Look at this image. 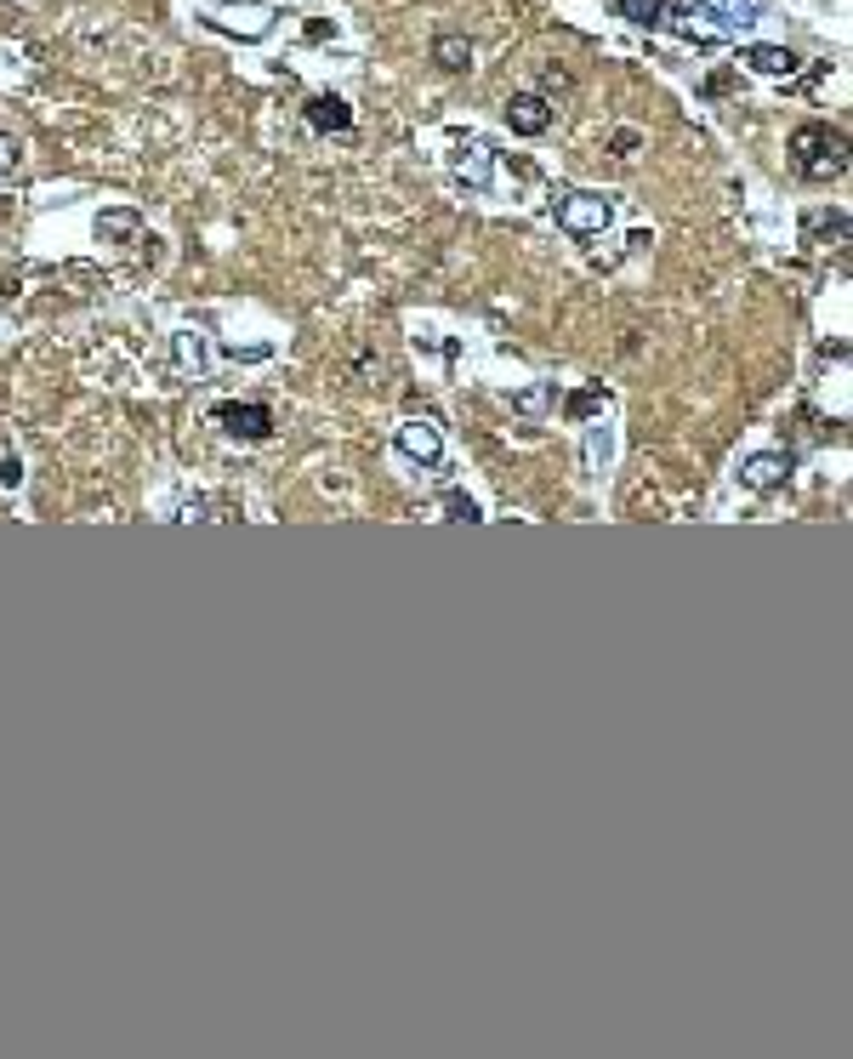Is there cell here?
<instances>
[{"label": "cell", "instance_id": "1", "mask_svg": "<svg viewBox=\"0 0 853 1059\" xmlns=\"http://www.w3.org/2000/svg\"><path fill=\"white\" fill-rule=\"evenodd\" d=\"M785 155L809 182H831V177L847 171V137L836 126H825V120H802L791 131V142H785Z\"/></svg>", "mask_w": 853, "mask_h": 1059}, {"label": "cell", "instance_id": "2", "mask_svg": "<svg viewBox=\"0 0 853 1059\" xmlns=\"http://www.w3.org/2000/svg\"><path fill=\"white\" fill-rule=\"evenodd\" d=\"M615 222V200L609 195H592V188H575V195L558 200V228L575 234V239H592Z\"/></svg>", "mask_w": 853, "mask_h": 1059}, {"label": "cell", "instance_id": "3", "mask_svg": "<svg viewBox=\"0 0 853 1059\" xmlns=\"http://www.w3.org/2000/svg\"><path fill=\"white\" fill-rule=\"evenodd\" d=\"M393 439H398V451H405L410 462H421V467H438V462H444V433H438V422H427V416H405Z\"/></svg>", "mask_w": 853, "mask_h": 1059}, {"label": "cell", "instance_id": "4", "mask_svg": "<svg viewBox=\"0 0 853 1059\" xmlns=\"http://www.w3.org/2000/svg\"><path fill=\"white\" fill-rule=\"evenodd\" d=\"M791 473H796V456H785V451H757V456L740 462V485L757 491V496H768V491L785 485Z\"/></svg>", "mask_w": 853, "mask_h": 1059}, {"label": "cell", "instance_id": "5", "mask_svg": "<svg viewBox=\"0 0 853 1059\" xmlns=\"http://www.w3.org/2000/svg\"><path fill=\"white\" fill-rule=\"evenodd\" d=\"M217 416V427L222 433H234V439H268V433H274V410L268 405H239V399H228V405H217L211 410Z\"/></svg>", "mask_w": 853, "mask_h": 1059}, {"label": "cell", "instance_id": "6", "mask_svg": "<svg viewBox=\"0 0 853 1059\" xmlns=\"http://www.w3.org/2000/svg\"><path fill=\"white\" fill-rule=\"evenodd\" d=\"M507 126L518 137H540L552 131V103H546V91H513L507 98Z\"/></svg>", "mask_w": 853, "mask_h": 1059}, {"label": "cell", "instance_id": "7", "mask_svg": "<svg viewBox=\"0 0 853 1059\" xmlns=\"http://www.w3.org/2000/svg\"><path fill=\"white\" fill-rule=\"evenodd\" d=\"M211 23H217V29H234V34H245V40H262V34L274 29V12H268V7H217Z\"/></svg>", "mask_w": 853, "mask_h": 1059}, {"label": "cell", "instance_id": "8", "mask_svg": "<svg viewBox=\"0 0 853 1059\" xmlns=\"http://www.w3.org/2000/svg\"><path fill=\"white\" fill-rule=\"evenodd\" d=\"M745 63L757 75H768V80H791L802 69V58L791 52V46H745Z\"/></svg>", "mask_w": 853, "mask_h": 1059}, {"label": "cell", "instance_id": "9", "mask_svg": "<svg viewBox=\"0 0 853 1059\" xmlns=\"http://www.w3.org/2000/svg\"><path fill=\"white\" fill-rule=\"evenodd\" d=\"M308 126L314 131H354V109H347L341 98H330V91H319V98H308Z\"/></svg>", "mask_w": 853, "mask_h": 1059}, {"label": "cell", "instance_id": "10", "mask_svg": "<svg viewBox=\"0 0 853 1059\" xmlns=\"http://www.w3.org/2000/svg\"><path fill=\"white\" fill-rule=\"evenodd\" d=\"M694 7H700V12H712L723 29H751V23L763 18L757 0H694Z\"/></svg>", "mask_w": 853, "mask_h": 1059}, {"label": "cell", "instance_id": "11", "mask_svg": "<svg viewBox=\"0 0 853 1059\" xmlns=\"http://www.w3.org/2000/svg\"><path fill=\"white\" fill-rule=\"evenodd\" d=\"M433 63H438L444 75H467V69H473V40H467V34H438V40H433Z\"/></svg>", "mask_w": 853, "mask_h": 1059}, {"label": "cell", "instance_id": "12", "mask_svg": "<svg viewBox=\"0 0 853 1059\" xmlns=\"http://www.w3.org/2000/svg\"><path fill=\"white\" fill-rule=\"evenodd\" d=\"M615 18H626L637 29H661L672 18V0H615Z\"/></svg>", "mask_w": 853, "mask_h": 1059}, {"label": "cell", "instance_id": "13", "mask_svg": "<svg viewBox=\"0 0 853 1059\" xmlns=\"http://www.w3.org/2000/svg\"><path fill=\"white\" fill-rule=\"evenodd\" d=\"M456 177L484 195V188H489V142H467V149L456 155Z\"/></svg>", "mask_w": 853, "mask_h": 1059}, {"label": "cell", "instance_id": "14", "mask_svg": "<svg viewBox=\"0 0 853 1059\" xmlns=\"http://www.w3.org/2000/svg\"><path fill=\"white\" fill-rule=\"evenodd\" d=\"M137 228H142V217H137L131 206L97 217V239H103V246H126V239H137Z\"/></svg>", "mask_w": 853, "mask_h": 1059}, {"label": "cell", "instance_id": "15", "mask_svg": "<svg viewBox=\"0 0 853 1059\" xmlns=\"http://www.w3.org/2000/svg\"><path fill=\"white\" fill-rule=\"evenodd\" d=\"M552 399H558V388H552V382H540V388H524V394H513V410H518V416H540Z\"/></svg>", "mask_w": 853, "mask_h": 1059}, {"label": "cell", "instance_id": "16", "mask_svg": "<svg viewBox=\"0 0 853 1059\" xmlns=\"http://www.w3.org/2000/svg\"><path fill=\"white\" fill-rule=\"evenodd\" d=\"M597 405H609V394H604V382H592V388H581V394H575V399L564 405V410H569V422H586V416H592Z\"/></svg>", "mask_w": 853, "mask_h": 1059}, {"label": "cell", "instance_id": "17", "mask_svg": "<svg viewBox=\"0 0 853 1059\" xmlns=\"http://www.w3.org/2000/svg\"><path fill=\"white\" fill-rule=\"evenodd\" d=\"M444 513H449V518H462V524L484 518V513H478V502H473L467 491H444Z\"/></svg>", "mask_w": 853, "mask_h": 1059}, {"label": "cell", "instance_id": "18", "mask_svg": "<svg viewBox=\"0 0 853 1059\" xmlns=\"http://www.w3.org/2000/svg\"><path fill=\"white\" fill-rule=\"evenodd\" d=\"M177 359L199 370V365H206V343H199V336H194V330H182V336H177Z\"/></svg>", "mask_w": 853, "mask_h": 1059}, {"label": "cell", "instance_id": "19", "mask_svg": "<svg viewBox=\"0 0 853 1059\" xmlns=\"http://www.w3.org/2000/svg\"><path fill=\"white\" fill-rule=\"evenodd\" d=\"M18 160H23V142H18L12 131H0V177H12Z\"/></svg>", "mask_w": 853, "mask_h": 1059}, {"label": "cell", "instance_id": "20", "mask_svg": "<svg viewBox=\"0 0 853 1059\" xmlns=\"http://www.w3.org/2000/svg\"><path fill=\"white\" fill-rule=\"evenodd\" d=\"M540 86H546V91H569V75H564V69H546Z\"/></svg>", "mask_w": 853, "mask_h": 1059}, {"label": "cell", "instance_id": "21", "mask_svg": "<svg viewBox=\"0 0 853 1059\" xmlns=\"http://www.w3.org/2000/svg\"><path fill=\"white\" fill-rule=\"evenodd\" d=\"M637 142H643V137H637L632 126H626V131H615V155H632V149H637Z\"/></svg>", "mask_w": 853, "mask_h": 1059}, {"label": "cell", "instance_id": "22", "mask_svg": "<svg viewBox=\"0 0 853 1059\" xmlns=\"http://www.w3.org/2000/svg\"><path fill=\"white\" fill-rule=\"evenodd\" d=\"M18 478H23V473H18V456H7V462H0V485L18 491Z\"/></svg>", "mask_w": 853, "mask_h": 1059}]
</instances>
